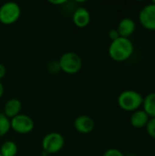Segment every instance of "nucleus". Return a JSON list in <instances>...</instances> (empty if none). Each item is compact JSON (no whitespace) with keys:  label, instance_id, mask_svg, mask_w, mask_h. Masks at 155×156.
<instances>
[{"label":"nucleus","instance_id":"nucleus-1","mask_svg":"<svg viewBox=\"0 0 155 156\" xmlns=\"http://www.w3.org/2000/svg\"><path fill=\"white\" fill-rule=\"evenodd\" d=\"M134 50L133 43L130 38L120 37L111 41L109 46L108 53L110 58L116 62H123L129 59Z\"/></svg>","mask_w":155,"mask_h":156},{"label":"nucleus","instance_id":"nucleus-2","mask_svg":"<svg viewBox=\"0 0 155 156\" xmlns=\"http://www.w3.org/2000/svg\"><path fill=\"white\" fill-rule=\"evenodd\" d=\"M118 105L125 112H135L143 106V95L133 90H127L120 93L118 96Z\"/></svg>","mask_w":155,"mask_h":156},{"label":"nucleus","instance_id":"nucleus-3","mask_svg":"<svg viewBox=\"0 0 155 156\" xmlns=\"http://www.w3.org/2000/svg\"><path fill=\"white\" fill-rule=\"evenodd\" d=\"M58 61L60 70L69 75L77 74L82 68L81 58L79 54L72 51H68L62 54Z\"/></svg>","mask_w":155,"mask_h":156},{"label":"nucleus","instance_id":"nucleus-4","mask_svg":"<svg viewBox=\"0 0 155 156\" xmlns=\"http://www.w3.org/2000/svg\"><path fill=\"white\" fill-rule=\"evenodd\" d=\"M43 152L48 154H53L58 153L65 144V139L59 133L52 132L46 134L42 139Z\"/></svg>","mask_w":155,"mask_h":156},{"label":"nucleus","instance_id":"nucleus-5","mask_svg":"<svg viewBox=\"0 0 155 156\" xmlns=\"http://www.w3.org/2000/svg\"><path fill=\"white\" fill-rule=\"evenodd\" d=\"M21 15V8L16 2H6L0 6V23L9 26L16 23Z\"/></svg>","mask_w":155,"mask_h":156},{"label":"nucleus","instance_id":"nucleus-6","mask_svg":"<svg viewBox=\"0 0 155 156\" xmlns=\"http://www.w3.org/2000/svg\"><path fill=\"white\" fill-rule=\"evenodd\" d=\"M10 128L19 134H27L34 129V122L26 114H18L10 120Z\"/></svg>","mask_w":155,"mask_h":156},{"label":"nucleus","instance_id":"nucleus-7","mask_svg":"<svg viewBox=\"0 0 155 156\" xmlns=\"http://www.w3.org/2000/svg\"><path fill=\"white\" fill-rule=\"evenodd\" d=\"M139 21L147 30L155 31V4L153 2L144 5L139 13Z\"/></svg>","mask_w":155,"mask_h":156},{"label":"nucleus","instance_id":"nucleus-8","mask_svg":"<svg viewBox=\"0 0 155 156\" xmlns=\"http://www.w3.org/2000/svg\"><path fill=\"white\" fill-rule=\"evenodd\" d=\"M75 130L82 134H87L91 133L95 128L94 120L89 115H79L74 121Z\"/></svg>","mask_w":155,"mask_h":156},{"label":"nucleus","instance_id":"nucleus-9","mask_svg":"<svg viewBox=\"0 0 155 156\" xmlns=\"http://www.w3.org/2000/svg\"><path fill=\"white\" fill-rule=\"evenodd\" d=\"M116 29L118 30L120 37L129 38L136 29V23L131 17H124L119 22Z\"/></svg>","mask_w":155,"mask_h":156},{"label":"nucleus","instance_id":"nucleus-10","mask_svg":"<svg viewBox=\"0 0 155 156\" xmlns=\"http://www.w3.org/2000/svg\"><path fill=\"white\" fill-rule=\"evenodd\" d=\"M72 21L78 27H86L90 22V14L89 10L85 7H78L72 15Z\"/></svg>","mask_w":155,"mask_h":156},{"label":"nucleus","instance_id":"nucleus-11","mask_svg":"<svg viewBox=\"0 0 155 156\" xmlns=\"http://www.w3.org/2000/svg\"><path fill=\"white\" fill-rule=\"evenodd\" d=\"M22 109V103L18 99H10L8 100L4 107V114L9 120L20 114Z\"/></svg>","mask_w":155,"mask_h":156},{"label":"nucleus","instance_id":"nucleus-12","mask_svg":"<svg viewBox=\"0 0 155 156\" xmlns=\"http://www.w3.org/2000/svg\"><path fill=\"white\" fill-rule=\"evenodd\" d=\"M149 120H150V117L148 116V114L143 110L139 109L132 112L130 118V122L132 127L137 128V129H142L147 125Z\"/></svg>","mask_w":155,"mask_h":156},{"label":"nucleus","instance_id":"nucleus-13","mask_svg":"<svg viewBox=\"0 0 155 156\" xmlns=\"http://www.w3.org/2000/svg\"><path fill=\"white\" fill-rule=\"evenodd\" d=\"M143 107L150 118H155V92H151L143 98Z\"/></svg>","mask_w":155,"mask_h":156},{"label":"nucleus","instance_id":"nucleus-14","mask_svg":"<svg viewBox=\"0 0 155 156\" xmlns=\"http://www.w3.org/2000/svg\"><path fill=\"white\" fill-rule=\"evenodd\" d=\"M17 154V145L13 141H5L0 147V154L2 156H16Z\"/></svg>","mask_w":155,"mask_h":156},{"label":"nucleus","instance_id":"nucleus-15","mask_svg":"<svg viewBox=\"0 0 155 156\" xmlns=\"http://www.w3.org/2000/svg\"><path fill=\"white\" fill-rule=\"evenodd\" d=\"M10 129V120L4 113H0V137L5 135Z\"/></svg>","mask_w":155,"mask_h":156},{"label":"nucleus","instance_id":"nucleus-16","mask_svg":"<svg viewBox=\"0 0 155 156\" xmlns=\"http://www.w3.org/2000/svg\"><path fill=\"white\" fill-rule=\"evenodd\" d=\"M145 128H146V132L148 135L155 139V118H150Z\"/></svg>","mask_w":155,"mask_h":156},{"label":"nucleus","instance_id":"nucleus-17","mask_svg":"<svg viewBox=\"0 0 155 156\" xmlns=\"http://www.w3.org/2000/svg\"><path fill=\"white\" fill-rule=\"evenodd\" d=\"M47 69H48V71L51 74H57L60 71L59 64H58V61H57V60H52V61L48 62Z\"/></svg>","mask_w":155,"mask_h":156},{"label":"nucleus","instance_id":"nucleus-18","mask_svg":"<svg viewBox=\"0 0 155 156\" xmlns=\"http://www.w3.org/2000/svg\"><path fill=\"white\" fill-rule=\"evenodd\" d=\"M103 156H125L122 151L116 148H110L106 150L103 154Z\"/></svg>","mask_w":155,"mask_h":156},{"label":"nucleus","instance_id":"nucleus-19","mask_svg":"<svg viewBox=\"0 0 155 156\" xmlns=\"http://www.w3.org/2000/svg\"><path fill=\"white\" fill-rule=\"evenodd\" d=\"M108 36H109V37H110V39H111V41L116 40L117 38H119V37H120L119 32H118V30H117L116 28H112V29H111V30L109 31V33H108Z\"/></svg>","mask_w":155,"mask_h":156},{"label":"nucleus","instance_id":"nucleus-20","mask_svg":"<svg viewBox=\"0 0 155 156\" xmlns=\"http://www.w3.org/2000/svg\"><path fill=\"white\" fill-rule=\"evenodd\" d=\"M5 73H6V69H5V65L0 63V80L5 76Z\"/></svg>","mask_w":155,"mask_h":156},{"label":"nucleus","instance_id":"nucleus-21","mask_svg":"<svg viewBox=\"0 0 155 156\" xmlns=\"http://www.w3.org/2000/svg\"><path fill=\"white\" fill-rule=\"evenodd\" d=\"M49 3L50 4H52V5H64V4H66L67 3V1L66 0H57V1H49Z\"/></svg>","mask_w":155,"mask_h":156},{"label":"nucleus","instance_id":"nucleus-22","mask_svg":"<svg viewBox=\"0 0 155 156\" xmlns=\"http://www.w3.org/2000/svg\"><path fill=\"white\" fill-rule=\"evenodd\" d=\"M3 94H4V85L0 80V98L3 96Z\"/></svg>","mask_w":155,"mask_h":156},{"label":"nucleus","instance_id":"nucleus-23","mask_svg":"<svg viewBox=\"0 0 155 156\" xmlns=\"http://www.w3.org/2000/svg\"><path fill=\"white\" fill-rule=\"evenodd\" d=\"M153 3H154V4H155V0H154V1H153Z\"/></svg>","mask_w":155,"mask_h":156},{"label":"nucleus","instance_id":"nucleus-24","mask_svg":"<svg viewBox=\"0 0 155 156\" xmlns=\"http://www.w3.org/2000/svg\"><path fill=\"white\" fill-rule=\"evenodd\" d=\"M0 156H2V155H1V154H0Z\"/></svg>","mask_w":155,"mask_h":156}]
</instances>
